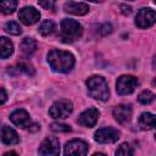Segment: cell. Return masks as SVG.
Listing matches in <instances>:
<instances>
[{"instance_id": "obj_1", "label": "cell", "mask_w": 156, "mask_h": 156, "mask_svg": "<svg viewBox=\"0 0 156 156\" xmlns=\"http://www.w3.org/2000/svg\"><path fill=\"white\" fill-rule=\"evenodd\" d=\"M48 62L55 72L67 73L74 65V56L63 50H51L48 54Z\"/></svg>"}, {"instance_id": "obj_2", "label": "cell", "mask_w": 156, "mask_h": 156, "mask_svg": "<svg viewBox=\"0 0 156 156\" xmlns=\"http://www.w3.org/2000/svg\"><path fill=\"white\" fill-rule=\"evenodd\" d=\"M82 34H83V27L77 21L69 20V18H65L61 21L60 38L63 43L71 44V43L76 41L77 39H79L82 37Z\"/></svg>"}, {"instance_id": "obj_3", "label": "cell", "mask_w": 156, "mask_h": 156, "mask_svg": "<svg viewBox=\"0 0 156 156\" xmlns=\"http://www.w3.org/2000/svg\"><path fill=\"white\" fill-rule=\"evenodd\" d=\"M87 87H88V93L91 98L100 100V101H106L110 96L108 87L101 76H91L87 79Z\"/></svg>"}, {"instance_id": "obj_4", "label": "cell", "mask_w": 156, "mask_h": 156, "mask_svg": "<svg viewBox=\"0 0 156 156\" xmlns=\"http://www.w3.org/2000/svg\"><path fill=\"white\" fill-rule=\"evenodd\" d=\"M72 110H73L72 102L69 100L61 99L51 105V107L49 108V115L55 119H63L72 113Z\"/></svg>"}, {"instance_id": "obj_5", "label": "cell", "mask_w": 156, "mask_h": 156, "mask_svg": "<svg viewBox=\"0 0 156 156\" xmlns=\"http://www.w3.org/2000/svg\"><path fill=\"white\" fill-rule=\"evenodd\" d=\"M138 85V79L134 76L124 74L117 78L116 82V90L119 95H129L134 91V89Z\"/></svg>"}, {"instance_id": "obj_6", "label": "cell", "mask_w": 156, "mask_h": 156, "mask_svg": "<svg viewBox=\"0 0 156 156\" xmlns=\"http://www.w3.org/2000/svg\"><path fill=\"white\" fill-rule=\"evenodd\" d=\"M156 21V13L155 10L151 7H144L139 10L135 17V24L139 28H149L151 27Z\"/></svg>"}, {"instance_id": "obj_7", "label": "cell", "mask_w": 156, "mask_h": 156, "mask_svg": "<svg viewBox=\"0 0 156 156\" xmlns=\"http://www.w3.org/2000/svg\"><path fill=\"white\" fill-rule=\"evenodd\" d=\"M95 140L100 144H111L119 139V132L112 127H106L98 129L94 134Z\"/></svg>"}, {"instance_id": "obj_8", "label": "cell", "mask_w": 156, "mask_h": 156, "mask_svg": "<svg viewBox=\"0 0 156 156\" xmlns=\"http://www.w3.org/2000/svg\"><path fill=\"white\" fill-rule=\"evenodd\" d=\"M38 152L40 155H58L60 154V141L55 136H48L40 144Z\"/></svg>"}, {"instance_id": "obj_9", "label": "cell", "mask_w": 156, "mask_h": 156, "mask_svg": "<svg viewBox=\"0 0 156 156\" xmlns=\"http://www.w3.org/2000/svg\"><path fill=\"white\" fill-rule=\"evenodd\" d=\"M18 18L21 20L22 23L27 24V26H32L34 23H37L40 18V13L39 11L33 7V6H27L20 10L18 12Z\"/></svg>"}, {"instance_id": "obj_10", "label": "cell", "mask_w": 156, "mask_h": 156, "mask_svg": "<svg viewBox=\"0 0 156 156\" xmlns=\"http://www.w3.org/2000/svg\"><path fill=\"white\" fill-rule=\"evenodd\" d=\"M100 117V112L95 107H90L85 111H83L78 117V123L83 127H94Z\"/></svg>"}, {"instance_id": "obj_11", "label": "cell", "mask_w": 156, "mask_h": 156, "mask_svg": "<svg viewBox=\"0 0 156 156\" xmlns=\"http://www.w3.org/2000/svg\"><path fill=\"white\" fill-rule=\"evenodd\" d=\"M88 144L80 139H72L65 146V155H85L88 152Z\"/></svg>"}, {"instance_id": "obj_12", "label": "cell", "mask_w": 156, "mask_h": 156, "mask_svg": "<svg viewBox=\"0 0 156 156\" xmlns=\"http://www.w3.org/2000/svg\"><path fill=\"white\" fill-rule=\"evenodd\" d=\"M113 117L117 122L119 123H127L130 121V117H132V106L129 104H121V105H117L113 111Z\"/></svg>"}, {"instance_id": "obj_13", "label": "cell", "mask_w": 156, "mask_h": 156, "mask_svg": "<svg viewBox=\"0 0 156 156\" xmlns=\"http://www.w3.org/2000/svg\"><path fill=\"white\" fill-rule=\"evenodd\" d=\"M0 140L6 145H15L20 143V136L15 129L9 126L0 127Z\"/></svg>"}, {"instance_id": "obj_14", "label": "cell", "mask_w": 156, "mask_h": 156, "mask_svg": "<svg viewBox=\"0 0 156 156\" xmlns=\"http://www.w3.org/2000/svg\"><path fill=\"white\" fill-rule=\"evenodd\" d=\"M10 119L11 122L20 127V128H27L30 124V117L29 113L24 110H16L10 115Z\"/></svg>"}, {"instance_id": "obj_15", "label": "cell", "mask_w": 156, "mask_h": 156, "mask_svg": "<svg viewBox=\"0 0 156 156\" xmlns=\"http://www.w3.org/2000/svg\"><path fill=\"white\" fill-rule=\"evenodd\" d=\"M63 10L68 13L77 15V16H83L89 11V6L83 2H74V1H67L63 5Z\"/></svg>"}, {"instance_id": "obj_16", "label": "cell", "mask_w": 156, "mask_h": 156, "mask_svg": "<svg viewBox=\"0 0 156 156\" xmlns=\"http://www.w3.org/2000/svg\"><path fill=\"white\" fill-rule=\"evenodd\" d=\"M139 127L143 130H149L155 127V115L150 112H144L139 117Z\"/></svg>"}, {"instance_id": "obj_17", "label": "cell", "mask_w": 156, "mask_h": 156, "mask_svg": "<svg viewBox=\"0 0 156 156\" xmlns=\"http://www.w3.org/2000/svg\"><path fill=\"white\" fill-rule=\"evenodd\" d=\"M13 52V45L10 39L6 37H0V57L1 58H7L12 55Z\"/></svg>"}, {"instance_id": "obj_18", "label": "cell", "mask_w": 156, "mask_h": 156, "mask_svg": "<svg viewBox=\"0 0 156 156\" xmlns=\"http://www.w3.org/2000/svg\"><path fill=\"white\" fill-rule=\"evenodd\" d=\"M9 68H10L9 72L15 71V72H12V74H18V73H26V74H28V76H33V74H34V68H33V66H32L29 62H26V61L20 62V63H17L16 66L9 67Z\"/></svg>"}, {"instance_id": "obj_19", "label": "cell", "mask_w": 156, "mask_h": 156, "mask_svg": "<svg viewBox=\"0 0 156 156\" xmlns=\"http://www.w3.org/2000/svg\"><path fill=\"white\" fill-rule=\"evenodd\" d=\"M21 51L26 55V56H30L32 54L35 52L37 50V41L33 38H24L21 43Z\"/></svg>"}, {"instance_id": "obj_20", "label": "cell", "mask_w": 156, "mask_h": 156, "mask_svg": "<svg viewBox=\"0 0 156 156\" xmlns=\"http://www.w3.org/2000/svg\"><path fill=\"white\" fill-rule=\"evenodd\" d=\"M17 7V0H0V12L4 15L12 13Z\"/></svg>"}, {"instance_id": "obj_21", "label": "cell", "mask_w": 156, "mask_h": 156, "mask_svg": "<svg viewBox=\"0 0 156 156\" xmlns=\"http://www.w3.org/2000/svg\"><path fill=\"white\" fill-rule=\"evenodd\" d=\"M38 30L43 37H48V35L52 34V32L55 30V23L51 20H45V21L41 22Z\"/></svg>"}, {"instance_id": "obj_22", "label": "cell", "mask_w": 156, "mask_h": 156, "mask_svg": "<svg viewBox=\"0 0 156 156\" xmlns=\"http://www.w3.org/2000/svg\"><path fill=\"white\" fill-rule=\"evenodd\" d=\"M154 99H155V94L151 93L150 90H144V91H141V93L139 94V96H138L139 102H140V104H144V105L151 104V102L154 101Z\"/></svg>"}, {"instance_id": "obj_23", "label": "cell", "mask_w": 156, "mask_h": 156, "mask_svg": "<svg viewBox=\"0 0 156 156\" xmlns=\"http://www.w3.org/2000/svg\"><path fill=\"white\" fill-rule=\"evenodd\" d=\"M5 30L9 33V34H12V35H18L22 33V29L20 27L18 23L13 22V21H10L5 24Z\"/></svg>"}, {"instance_id": "obj_24", "label": "cell", "mask_w": 156, "mask_h": 156, "mask_svg": "<svg viewBox=\"0 0 156 156\" xmlns=\"http://www.w3.org/2000/svg\"><path fill=\"white\" fill-rule=\"evenodd\" d=\"M133 149L132 146L128 144V143H123L118 146V149L116 150V155H123V156H127V155H133Z\"/></svg>"}, {"instance_id": "obj_25", "label": "cell", "mask_w": 156, "mask_h": 156, "mask_svg": "<svg viewBox=\"0 0 156 156\" xmlns=\"http://www.w3.org/2000/svg\"><path fill=\"white\" fill-rule=\"evenodd\" d=\"M50 128L54 132H62V133L71 132V127L68 124H65V123H57V122H55V123H51Z\"/></svg>"}, {"instance_id": "obj_26", "label": "cell", "mask_w": 156, "mask_h": 156, "mask_svg": "<svg viewBox=\"0 0 156 156\" xmlns=\"http://www.w3.org/2000/svg\"><path fill=\"white\" fill-rule=\"evenodd\" d=\"M39 5L46 10H51L55 6V0H38Z\"/></svg>"}, {"instance_id": "obj_27", "label": "cell", "mask_w": 156, "mask_h": 156, "mask_svg": "<svg viewBox=\"0 0 156 156\" xmlns=\"http://www.w3.org/2000/svg\"><path fill=\"white\" fill-rule=\"evenodd\" d=\"M111 32H112V27H111V24H108V23H105V24H102V26L100 27V33H101L102 35L110 34Z\"/></svg>"}, {"instance_id": "obj_28", "label": "cell", "mask_w": 156, "mask_h": 156, "mask_svg": "<svg viewBox=\"0 0 156 156\" xmlns=\"http://www.w3.org/2000/svg\"><path fill=\"white\" fill-rule=\"evenodd\" d=\"M7 100V94L4 89H0V105H2Z\"/></svg>"}, {"instance_id": "obj_29", "label": "cell", "mask_w": 156, "mask_h": 156, "mask_svg": "<svg viewBox=\"0 0 156 156\" xmlns=\"http://www.w3.org/2000/svg\"><path fill=\"white\" fill-rule=\"evenodd\" d=\"M121 11H122V13L123 15H129L130 12H132V9H130V6H126V5H122L121 6Z\"/></svg>"}, {"instance_id": "obj_30", "label": "cell", "mask_w": 156, "mask_h": 156, "mask_svg": "<svg viewBox=\"0 0 156 156\" xmlns=\"http://www.w3.org/2000/svg\"><path fill=\"white\" fill-rule=\"evenodd\" d=\"M28 129H29V132H37V130L40 129V126L37 124V123H34V124H32V126H28Z\"/></svg>"}, {"instance_id": "obj_31", "label": "cell", "mask_w": 156, "mask_h": 156, "mask_svg": "<svg viewBox=\"0 0 156 156\" xmlns=\"http://www.w3.org/2000/svg\"><path fill=\"white\" fill-rule=\"evenodd\" d=\"M89 1H93V2H98V1H100V0H89Z\"/></svg>"}]
</instances>
